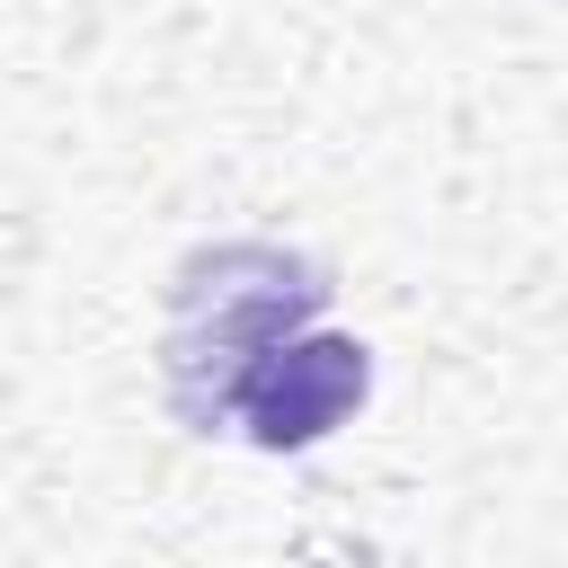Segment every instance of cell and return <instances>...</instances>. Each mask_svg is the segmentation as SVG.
Returning a JSON list of instances; mask_svg holds the SVG:
<instances>
[{
    "mask_svg": "<svg viewBox=\"0 0 568 568\" xmlns=\"http://www.w3.org/2000/svg\"><path fill=\"white\" fill-rule=\"evenodd\" d=\"M240 257H248V248L195 257L186 275H195V284H213V311L178 293V328H169V399L213 364V399H204V417H231V382H240V364H248L257 346H275L284 328H302V320L328 302L320 266H302V257L257 248V284H240Z\"/></svg>",
    "mask_w": 568,
    "mask_h": 568,
    "instance_id": "6da1fadb",
    "label": "cell"
},
{
    "mask_svg": "<svg viewBox=\"0 0 568 568\" xmlns=\"http://www.w3.org/2000/svg\"><path fill=\"white\" fill-rule=\"evenodd\" d=\"M373 390V355L337 328H284L275 346H257L231 382V417L248 426V444L266 453H302L320 435H337Z\"/></svg>",
    "mask_w": 568,
    "mask_h": 568,
    "instance_id": "7a4b0ae2",
    "label": "cell"
}]
</instances>
